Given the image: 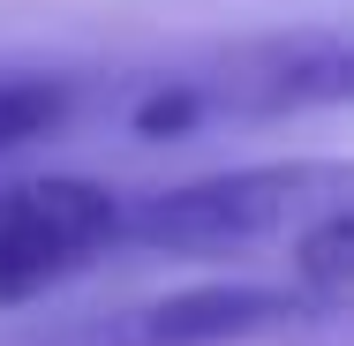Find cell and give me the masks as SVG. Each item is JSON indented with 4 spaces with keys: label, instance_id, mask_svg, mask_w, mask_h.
I'll return each mask as SVG.
<instances>
[{
    "label": "cell",
    "instance_id": "obj_1",
    "mask_svg": "<svg viewBox=\"0 0 354 346\" xmlns=\"http://www.w3.org/2000/svg\"><path fill=\"white\" fill-rule=\"evenodd\" d=\"M347 189L354 173L339 158L234 166V173L174 181V189H151L136 204H121V241L143 256H234V249L309 233L317 218L347 211Z\"/></svg>",
    "mask_w": 354,
    "mask_h": 346
},
{
    "label": "cell",
    "instance_id": "obj_2",
    "mask_svg": "<svg viewBox=\"0 0 354 346\" xmlns=\"http://www.w3.org/2000/svg\"><path fill=\"white\" fill-rule=\"evenodd\" d=\"M174 83L196 98L204 121H279V113H317L347 106L354 90V46L324 23L301 30H249L174 61Z\"/></svg>",
    "mask_w": 354,
    "mask_h": 346
},
{
    "label": "cell",
    "instance_id": "obj_3",
    "mask_svg": "<svg viewBox=\"0 0 354 346\" xmlns=\"http://www.w3.org/2000/svg\"><path fill=\"white\" fill-rule=\"evenodd\" d=\"M121 249V196L83 173H30L0 189V309L98 271Z\"/></svg>",
    "mask_w": 354,
    "mask_h": 346
},
{
    "label": "cell",
    "instance_id": "obj_4",
    "mask_svg": "<svg viewBox=\"0 0 354 346\" xmlns=\"http://www.w3.org/2000/svg\"><path fill=\"white\" fill-rule=\"evenodd\" d=\"M129 316L143 346H347L339 309H317L286 286H189Z\"/></svg>",
    "mask_w": 354,
    "mask_h": 346
},
{
    "label": "cell",
    "instance_id": "obj_5",
    "mask_svg": "<svg viewBox=\"0 0 354 346\" xmlns=\"http://www.w3.org/2000/svg\"><path fill=\"white\" fill-rule=\"evenodd\" d=\"M75 113H83V90L53 68H0V158L23 151V143L61 136Z\"/></svg>",
    "mask_w": 354,
    "mask_h": 346
},
{
    "label": "cell",
    "instance_id": "obj_6",
    "mask_svg": "<svg viewBox=\"0 0 354 346\" xmlns=\"http://www.w3.org/2000/svg\"><path fill=\"white\" fill-rule=\"evenodd\" d=\"M286 249H294V294H309L317 309H339L347 316V301H354V218L332 211L309 233H294Z\"/></svg>",
    "mask_w": 354,
    "mask_h": 346
}]
</instances>
